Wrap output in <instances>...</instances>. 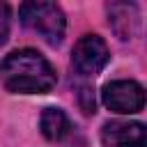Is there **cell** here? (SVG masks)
<instances>
[{
    "instance_id": "obj_9",
    "label": "cell",
    "mask_w": 147,
    "mask_h": 147,
    "mask_svg": "<svg viewBox=\"0 0 147 147\" xmlns=\"http://www.w3.org/2000/svg\"><path fill=\"white\" fill-rule=\"evenodd\" d=\"M80 101H83V110L85 113H94V96H92V92L87 87L80 90Z\"/></svg>"
},
{
    "instance_id": "obj_5",
    "label": "cell",
    "mask_w": 147,
    "mask_h": 147,
    "mask_svg": "<svg viewBox=\"0 0 147 147\" xmlns=\"http://www.w3.org/2000/svg\"><path fill=\"white\" fill-rule=\"evenodd\" d=\"M101 140L106 147H145L147 131L140 122H108L101 129Z\"/></svg>"
},
{
    "instance_id": "obj_6",
    "label": "cell",
    "mask_w": 147,
    "mask_h": 147,
    "mask_svg": "<svg viewBox=\"0 0 147 147\" xmlns=\"http://www.w3.org/2000/svg\"><path fill=\"white\" fill-rule=\"evenodd\" d=\"M106 11H108V25L113 28V32L119 39L136 37V32L140 28L138 5H133V2H108Z\"/></svg>"
},
{
    "instance_id": "obj_2",
    "label": "cell",
    "mask_w": 147,
    "mask_h": 147,
    "mask_svg": "<svg viewBox=\"0 0 147 147\" xmlns=\"http://www.w3.org/2000/svg\"><path fill=\"white\" fill-rule=\"evenodd\" d=\"M18 18L48 44H60L67 30V18L55 2H23L18 7Z\"/></svg>"
},
{
    "instance_id": "obj_3",
    "label": "cell",
    "mask_w": 147,
    "mask_h": 147,
    "mask_svg": "<svg viewBox=\"0 0 147 147\" xmlns=\"http://www.w3.org/2000/svg\"><path fill=\"white\" fill-rule=\"evenodd\" d=\"M103 106L119 115L140 113L145 106V90L136 80H110L101 90Z\"/></svg>"
},
{
    "instance_id": "obj_8",
    "label": "cell",
    "mask_w": 147,
    "mask_h": 147,
    "mask_svg": "<svg viewBox=\"0 0 147 147\" xmlns=\"http://www.w3.org/2000/svg\"><path fill=\"white\" fill-rule=\"evenodd\" d=\"M9 37V7L0 2V46Z\"/></svg>"
},
{
    "instance_id": "obj_4",
    "label": "cell",
    "mask_w": 147,
    "mask_h": 147,
    "mask_svg": "<svg viewBox=\"0 0 147 147\" xmlns=\"http://www.w3.org/2000/svg\"><path fill=\"white\" fill-rule=\"evenodd\" d=\"M110 60V51L99 34H83L71 53V64L83 76H96Z\"/></svg>"
},
{
    "instance_id": "obj_7",
    "label": "cell",
    "mask_w": 147,
    "mask_h": 147,
    "mask_svg": "<svg viewBox=\"0 0 147 147\" xmlns=\"http://www.w3.org/2000/svg\"><path fill=\"white\" fill-rule=\"evenodd\" d=\"M39 126L46 140H62L69 131H71V122L67 117V113L62 108H44L41 117H39Z\"/></svg>"
},
{
    "instance_id": "obj_1",
    "label": "cell",
    "mask_w": 147,
    "mask_h": 147,
    "mask_svg": "<svg viewBox=\"0 0 147 147\" xmlns=\"http://www.w3.org/2000/svg\"><path fill=\"white\" fill-rule=\"evenodd\" d=\"M57 76L51 62L34 48L9 53L0 62V83L14 94H44L55 85Z\"/></svg>"
}]
</instances>
